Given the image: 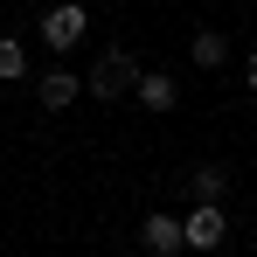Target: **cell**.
Here are the masks:
<instances>
[{
  "label": "cell",
  "mask_w": 257,
  "mask_h": 257,
  "mask_svg": "<svg viewBox=\"0 0 257 257\" xmlns=\"http://www.w3.org/2000/svg\"><path fill=\"white\" fill-rule=\"evenodd\" d=\"M139 63H132V49H104L97 63H90V77H84V90L90 97H125V90H139Z\"/></svg>",
  "instance_id": "cell-1"
},
{
  "label": "cell",
  "mask_w": 257,
  "mask_h": 257,
  "mask_svg": "<svg viewBox=\"0 0 257 257\" xmlns=\"http://www.w3.org/2000/svg\"><path fill=\"white\" fill-rule=\"evenodd\" d=\"M84 35H90V14L77 7V0H56V7L42 14V42L56 49V56H63V49H77Z\"/></svg>",
  "instance_id": "cell-2"
},
{
  "label": "cell",
  "mask_w": 257,
  "mask_h": 257,
  "mask_svg": "<svg viewBox=\"0 0 257 257\" xmlns=\"http://www.w3.org/2000/svg\"><path fill=\"white\" fill-rule=\"evenodd\" d=\"M139 250H146V257H174V250H188V222H181V215H167V209H153L146 222H139Z\"/></svg>",
  "instance_id": "cell-3"
},
{
  "label": "cell",
  "mask_w": 257,
  "mask_h": 257,
  "mask_svg": "<svg viewBox=\"0 0 257 257\" xmlns=\"http://www.w3.org/2000/svg\"><path fill=\"white\" fill-rule=\"evenodd\" d=\"M181 222H188V250H202V257L222 250V202H195Z\"/></svg>",
  "instance_id": "cell-4"
},
{
  "label": "cell",
  "mask_w": 257,
  "mask_h": 257,
  "mask_svg": "<svg viewBox=\"0 0 257 257\" xmlns=\"http://www.w3.org/2000/svg\"><path fill=\"white\" fill-rule=\"evenodd\" d=\"M77 90H84V77H77V70H49L42 84H35V97H42L49 111H63V104H77Z\"/></svg>",
  "instance_id": "cell-5"
},
{
  "label": "cell",
  "mask_w": 257,
  "mask_h": 257,
  "mask_svg": "<svg viewBox=\"0 0 257 257\" xmlns=\"http://www.w3.org/2000/svg\"><path fill=\"white\" fill-rule=\"evenodd\" d=\"M174 97H181V84H174L167 70H160V77H139V104H146V111H174Z\"/></svg>",
  "instance_id": "cell-6"
},
{
  "label": "cell",
  "mask_w": 257,
  "mask_h": 257,
  "mask_svg": "<svg viewBox=\"0 0 257 257\" xmlns=\"http://www.w3.org/2000/svg\"><path fill=\"white\" fill-rule=\"evenodd\" d=\"M188 56H195V63H202V70H215V63H222V56H229V35H222V28H202V35H195V42H188Z\"/></svg>",
  "instance_id": "cell-7"
},
{
  "label": "cell",
  "mask_w": 257,
  "mask_h": 257,
  "mask_svg": "<svg viewBox=\"0 0 257 257\" xmlns=\"http://www.w3.org/2000/svg\"><path fill=\"white\" fill-rule=\"evenodd\" d=\"M188 188H195V202H222L229 174H222V167H195V181H188Z\"/></svg>",
  "instance_id": "cell-8"
},
{
  "label": "cell",
  "mask_w": 257,
  "mask_h": 257,
  "mask_svg": "<svg viewBox=\"0 0 257 257\" xmlns=\"http://www.w3.org/2000/svg\"><path fill=\"white\" fill-rule=\"evenodd\" d=\"M7 77H28V49L14 42V35H0V84Z\"/></svg>",
  "instance_id": "cell-9"
},
{
  "label": "cell",
  "mask_w": 257,
  "mask_h": 257,
  "mask_svg": "<svg viewBox=\"0 0 257 257\" xmlns=\"http://www.w3.org/2000/svg\"><path fill=\"white\" fill-rule=\"evenodd\" d=\"M250 90H257V49H250Z\"/></svg>",
  "instance_id": "cell-10"
}]
</instances>
